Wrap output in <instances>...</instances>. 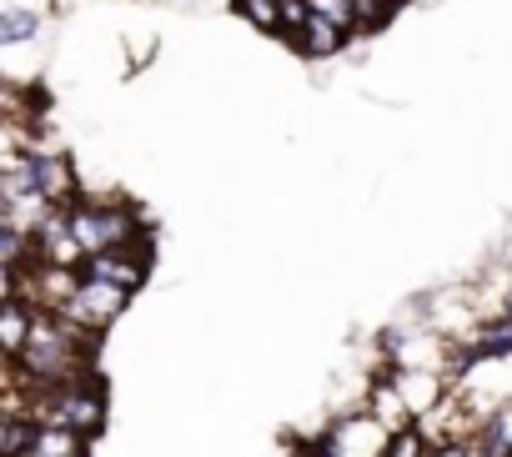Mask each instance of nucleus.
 Returning <instances> with one entry per match:
<instances>
[{
  "instance_id": "obj_13",
  "label": "nucleus",
  "mask_w": 512,
  "mask_h": 457,
  "mask_svg": "<svg viewBox=\"0 0 512 457\" xmlns=\"http://www.w3.org/2000/svg\"><path fill=\"white\" fill-rule=\"evenodd\" d=\"M236 11L256 31H282V0H236Z\"/></svg>"
},
{
  "instance_id": "obj_9",
  "label": "nucleus",
  "mask_w": 512,
  "mask_h": 457,
  "mask_svg": "<svg viewBox=\"0 0 512 457\" xmlns=\"http://www.w3.org/2000/svg\"><path fill=\"white\" fill-rule=\"evenodd\" d=\"M86 432H76V427H61V422H36V442H31V452L36 457H86Z\"/></svg>"
},
{
  "instance_id": "obj_12",
  "label": "nucleus",
  "mask_w": 512,
  "mask_h": 457,
  "mask_svg": "<svg viewBox=\"0 0 512 457\" xmlns=\"http://www.w3.org/2000/svg\"><path fill=\"white\" fill-rule=\"evenodd\" d=\"M36 31H41V16L36 11H26V6H6V11H0V46H21Z\"/></svg>"
},
{
  "instance_id": "obj_16",
  "label": "nucleus",
  "mask_w": 512,
  "mask_h": 457,
  "mask_svg": "<svg viewBox=\"0 0 512 457\" xmlns=\"http://www.w3.org/2000/svg\"><path fill=\"white\" fill-rule=\"evenodd\" d=\"M397 6H387V0H357V31H377L392 21Z\"/></svg>"
},
{
  "instance_id": "obj_11",
  "label": "nucleus",
  "mask_w": 512,
  "mask_h": 457,
  "mask_svg": "<svg viewBox=\"0 0 512 457\" xmlns=\"http://www.w3.org/2000/svg\"><path fill=\"white\" fill-rule=\"evenodd\" d=\"M36 442V422L16 417V412H0V457H26Z\"/></svg>"
},
{
  "instance_id": "obj_15",
  "label": "nucleus",
  "mask_w": 512,
  "mask_h": 457,
  "mask_svg": "<svg viewBox=\"0 0 512 457\" xmlns=\"http://www.w3.org/2000/svg\"><path fill=\"white\" fill-rule=\"evenodd\" d=\"M307 6H312V16H322L342 31H357V0H307Z\"/></svg>"
},
{
  "instance_id": "obj_8",
  "label": "nucleus",
  "mask_w": 512,
  "mask_h": 457,
  "mask_svg": "<svg viewBox=\"0 0 512 457\" xmlns=\"http://www.w3.org/2000/svg\"><path fill=\"white\" fill-rule=\"evenodd\" d=\"M31 327H36V307H31L26 297H6V307H0V347H6L11 362L26 352Z\"/></svg>"
},
{
  "instance_id": "obj_3",
  "label": "nucleus",
  "mask_w": 512,
  "mask_h": 457,
  "mask_svg": "<svg viewBox=\"0 0 512 457\" xmlns=\"http://www.w3.org/2000/svg\"><path fill=\"white\" fill-rule=\"evenodd\" d=\"M387 447H392V427L372 407L367 412H347L322 437V452L327 457H387Z\"/></svg>"
},
{
  "instance_id": "obj_18",
  "label": "nucleus",
  "mask_w": 512,
  "mask_h": 457,
  "mask_svg": "<svg viewBox=\"0 0 512 457\" xmlns=\"http://www.w3.org/2000/svg\"><path fill=\"white\" fill-rule=\"evenodd\" d=\"M387 6H407V0H387Z\"/></svg>"
},
{
  "instance_id": "obj_6",
  "label": "nucleus",
  "mask_w": 512,
  "mask_h": 457,
  "mask_svg": "<svg viewBox=\"0 0 512 457\" xmlns=\"http://www.w3.org/2000/svg\"><path fill=\"white\" fill-rule=\"evenodd\" d=\"M36 257L51 262V267H86V247L76 242L71 232V211L56 206L41 226H36Z\"/></svg>"
},
{
  "instance_id": "obj_4",
  "label": "nucleus",
  "mask_w": 512,
  "mask_h": 457,
  "mask_svg": "<svg viewBox=\"0 0 512 457\" xmlns=\"http://www.w3.org/2000/svg\"><path fill=\"white\" fill-rule=\"evenodd\" d=\"M86 277H101V282H111V287H126L131 297L146 287V277H151V232H141L131 247H111V252H96V257H86V267H81Z\"/></svg>"
},
{
  "instance_id": "obj_7",
  "label": "nucleus",
  "mask_w": 512,
  "mask_h": 457,
  "mask_svg": "<svg viewBox=\"0 0 512 457\" xmlns=\"http://www.w3.org/2000/svg\"><path fill=\"white\" fill-rule=\"evenodd\" d=\"M392 382H397L402 402L412 407V417H427L432 407L447 402V372H437V367H392Z\"/></svg>"
},
{
  "instance_id": "obj_5",
  "label": "nucleus",
  "mask_w": 512,
  "mask_h": 457,
  "mask_svg": "<svg viewBox=\"0 0 512 457\" xmlns=\"http://www.w3.org/2000/svg\"><path fill=\"white\" fill-rule=\"evenodd\" d=\"M126 302H131L126 287H111V282H101V277H81V292H76V302H71L61 317L76 322V327H86V332H106V327L126 312Z\"/></svg>"
},
{
  "instance_id": "obj_1",
  "label": "nucleus",
  "mask_w": 512,
  "mask_h": 457,
  "mask_svg": "<svg viewBox=\"0 0 512 457\" xmlns=\"http://www.w3.org/2000/svg\"><path fill=\"white\" fill-rule=\"evenodd\" d=\"M36 422H61V427H76V432L96 437L106 427V382H101V372H86V377L61 382V387H41Z\"/></svg>"
},
{
  "instance_id": "obj_10",
  "label": "nucleus",
  "mask_w": 512,
  "mask_h": 457,
  "mask_svg": "<svg viewBox=\"0 0 512 457\" xmlns=\"http://www.w3.org/2000/svg\"><path fill=\"white\" fill-rule=\"evenodd\" d=\"M342 41H347V31L332 26V21H322V16H312V21L302 26V36H297V46H302L307 56H337Z\"/></svg>"
},
{
  "instance_id": "obj_17",
  "label": "nucleus",
  "mask_w": 512,
  "mask_h": 457,
  "mask_svg": "<svg viewBox=\"0 0 512 457\" xmlns=\"http://www.w3.org/2000/svg\"><path fill=\"white\" fill-rule=\"evenodd\" d=\"M312 21V6H307V0H282V36H302V26Z\"/></svg>"
},
{
  "instance_id": "obj_2",
  "label": "nucleus",
  "mask_w": 512,
  "mask_h": 457,
  "mask_svg": "<svg viewBox=\"0 0 512 457\" xmlns=\"http://www.w3.org/2000/svg\"><path fill=\"white\" fill-rule=\"evenodd\" d=\"M66 211H71V232L86 247V257L111 252V247H131L146 232L141 216L131 206H121V201H71Z\"/></svg>"
},
{
  "instance_id": "obj_14",
  "label": "nucleus",
  "mask_w": 512,
  "mask_h": 457,
  "mask_svg": "<svg viewBox=\"0 0 512 457\" xmlns=\"http://www.w3.org/2000/svg\"><path fill=\"white\" fill-rule=\"evenodd\" d=\"M437 447L427 442V432L412 422V427H402V432H392V447H387V457H432Z\"/></svg>"
}]
</instances>
